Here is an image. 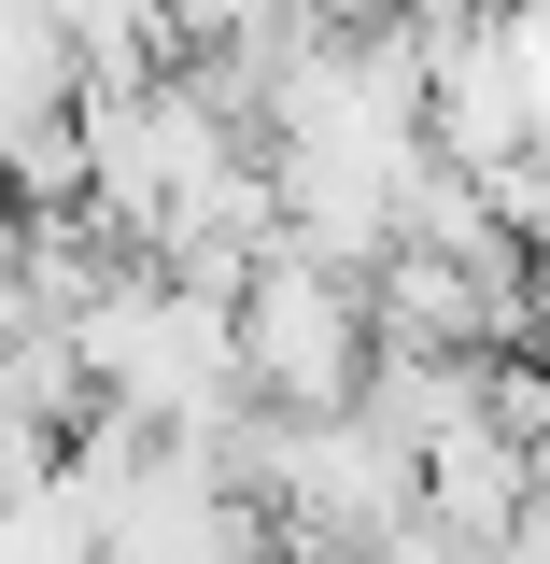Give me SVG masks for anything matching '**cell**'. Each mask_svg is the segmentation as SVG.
Returning a JSON list of instances; mask_svg holds the SVG:
<instances>
[{
  "mask_svg": "<svg viewBox=\"0 0 550 564\" xmlns=\"http://www.w3.org/2000/svg\"><path fill=\"white\" fill-rule=\"evenodd\" d=\"M57 113H85V57H71L57 0H0V141L57 128Z\"/></svg>",
  "mask_w": 550,
  "mask_h": 564,
  "instance_id": "2",
  "label": "cell"
},
{
  "mask_svg": "<svg viewBox=\"0 0 550 564\" xmlns=\"http://www.w3.org/2000/svg\"><path fill=\"white\" fill-rule=\"evenodd\" d=\"M240 367H255V395L296 423H339L367 410V367H381V325H367V269L339 254H311V240H282L255 296H240Z\"/></svg>",
  "mask_w": 550,
  "mask_h": 564,
  "instance_id": "1",
  "label": "cell"
},
{
  "mask_svg": "<svg viewBox=\"0 0 550 564\" xmlns=\"http://www.w3.org/2000/svg\"><path fill=\"white\" fill-rule=\"evenodd\" d=\"M29 226H43V212H29L14 184H0V269H29Z\"/></svg>",
  "mask_w": 550,
  "mask_h": 564,
  "instance_id": "3",
  "label": "cell"
}]
</instances>
